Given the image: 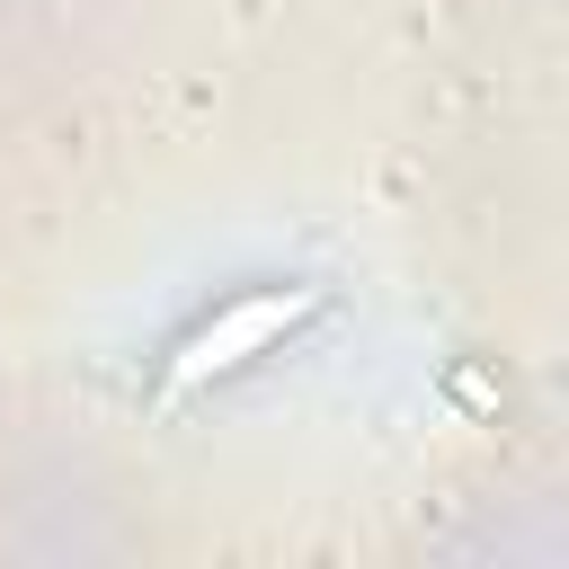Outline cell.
<instances>
[{"label":"cell","mask_w":569,"mask_h":569,"mask_svg":"<svg viewBox=\"0 0 569 569\" xmlns=\"http://www.w3.org/2000/svg\"><path fill=\"white\" fill-rule=\"evenodd\" d=\"M302 311H311V293H249V302L213 311V320H204V329L169 356V391H196V382H213V373L249 365V356H258V347H276Z\"/></svg>","instance_id":"6da1fadb"}]
</instances>
